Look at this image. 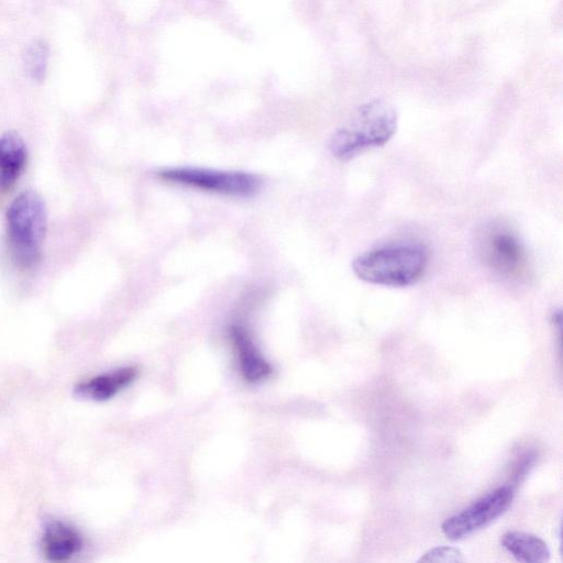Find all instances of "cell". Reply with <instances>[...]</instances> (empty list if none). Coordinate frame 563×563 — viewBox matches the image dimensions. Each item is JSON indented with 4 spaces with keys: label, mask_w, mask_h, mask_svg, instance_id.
<instances>
[{
    "label": "cell",
    "mask_w": 563,
    "mask_h": 563,
    "mask_svg": "<svg viewBox=\"0 0 563 563\" xmlns=\"http://www.w3.org/2000/svg\"><path fill=\"white\" fill-rule=\"evenodd\" d=\"M512 498L511 486L498 487L461 512L448 518L441 526L442 533L450 540L465 538L505 514Z\"/></svg>",
    "instance_id": "obj_6"
},
{
    "label": "cell",
    "mask_w": 563,
    "mask_h": 563,
    "mask_svg": "<svg viewBox=\"0 0 563 563\" xmlns=\"http://www.w3.org/2000/svg\"><path fill=\"white\" fill-rule=\"evenodd\" d=\"M9 250L21 271L34 269L42 257L47 212L43 198L34 190L20 192L5 214Z\"/></svg>",
    "instance_id": "obj_3"
},
{
    "label": "cell",
    "mask_w": 563,
    "mask_h": 563,
    "mask_svg": "<svg viewBox=\"0 0 563 563\" xmlns=\"http://www.w3.org/2000/svg\"><path fill=\"white\" fill-rule=\"evenodd\" d=\"M27 159L22 136L13 131L0 134V191L10 189L21 175Z\"/></svg>",
    "instance_id": "obj_10"
},
{
    "label": "cell",
    "mask_w": 563,
    "mask_h": 563,
    "mask_svg": "<svg viewBox=\"0 0 563 563\" xmlns=\"http://www.w3.org/2000/svg\"><path fill=\"white\" fill-rule=\"evenodd\" d=\"M48 46L42 40L33 41L25 49L24 65L29 75L36 80L43 79L47 68Z\"/></svg>",
    "instance_id": "obj_12"
},
{
    "label": "cell",
    "mask_w": 563,
    "mask_h": 563,
    "mask_svg": "<svg viewBox=\"0 0 563 563\" xmlns=\"http://www.w3.org/2000/svg\"><path fill=\"white\" fill-rule=\"evenodd\" d=\"M501 544L518 563H548L547 543L531 533L509 531L501 537Z\"/></svg>",
    "instance_id": "obj_11"
},
{
    "label": "cell",
    "mask_w": 563,
    "mask_h": 563,
    "mask_svg": "<svg viewBox=\"0 0 563 563\" xmlns=\"http://www.w3.org/2000/svg\"><path fill=\"white\" fill-rule=\"evenodd\" d=\"M156 175L169 183L235 197L253 196L263 185L258 176L250 173L200 167L165 168Z\"/></svg>",
    "instance_id": "obj_5"
},
{
    "label": "cell",
    "mask_w": 563,
    "mask_h": 563,
    "mask_svg": "<svg viewBox=\"0 0 563 563\" xmlns=\"http://www.w3.org/2000/svg\"><path fill=\"white\" fill-rule=\"evenodd\" d=\"M84 545L80 531L63 520L47 522L41 536V550L48 563H71Z\"/></svg>",
    "instance_id": "obj_7"
},
{
    "label": "cell",
    "mask_w": 563,
    "mask_h": 563,
    "mask_svg": "<svg viewBox=\"0 0 563 563\" xmlns=\"http://www.w3.org/2000/svg\"><path fill=\"white\" fill-rule=\"evenodd\" d=\"M477 254L483 264L505 282H523L529 273L525 246L507 224L493 221L483 224L475 238Z\"/></svg>",
    "instance_id": "obj_4"
},
{
    "label": "cell",
    "mask_w": 563,
    "mask_h": 563,
    "mask_svg": "<svg viewBox=\"0 0 563 563\" xmlns=\"http://www.w3.org/2000/svg\"><path fill=\"white\" fill-rule=\"evenodd\" d=\"M230 335L236 350L243 377L250 383L266 379L272 374V366L254 345L247 331L240 325H232Z\"/></svg>",
    "instance_id": "obj_9"
},
{
    "label": "cell",
    "mask_w": 563,
    "mask_h": 563,
    "mask_svg": "<svg viewBox=\"0 0 563 563\" xmlns=\"http://www.w3.org/2000/svg\"><path fill=\"white\" fill-rule=\"evenodd\" d=\"M416 563H464V559L456 548L437 547L424 553Z\"/></svg>",
    "instance_id": "obj_13"
},
{
    "label": "cell",
    "mask_w": 563,
    "mask_h": 563,
    "mask_svg": "<svg viewBox=\"0 0 563 563\" xmlns=\"http://www.w3.org/2000/svg\"><path fill=\"white\" fill-rule=\"evenodd\" d=\"M428 265V251L418 242H393L358 255L352 268L362 280L380 286L406 287L416 284Z\"/></svg>",
    "instance_id": "obj_1"
},
{
    "label": "cell",
    "mask_w": 563,
    "mask_h": 563,
    "mask_svg": "<svg viewBox=\"0 0 563 563\" xmlns=\"http://www.w3.org/2000/svg\"><path fill=\"white\" fill-rule=\"evenodd\" d=\"M135 366H125L78 383L74 393L77 397L93 401H106L129 386L137 376Z\"/></svg>",
    "instance_id": "obj_8"
},
{
    "label": "cell",
    "mask_w": 563,
    "mask_h": 563,
    "mask_svg": "<svg viewBox=\"0 0 563 563\" xmlns=\"http://www.w3.org/2000/svg\"><path fill=\"white\" fill-rule=\"evenodd\" d=\"M396 109L384 99L362 103L351 118L336 129L329 140L331 154L339 159L388 142L397 130Z\"/></svg>",
    "instance_id": "obj_2"
}]
</instances>
